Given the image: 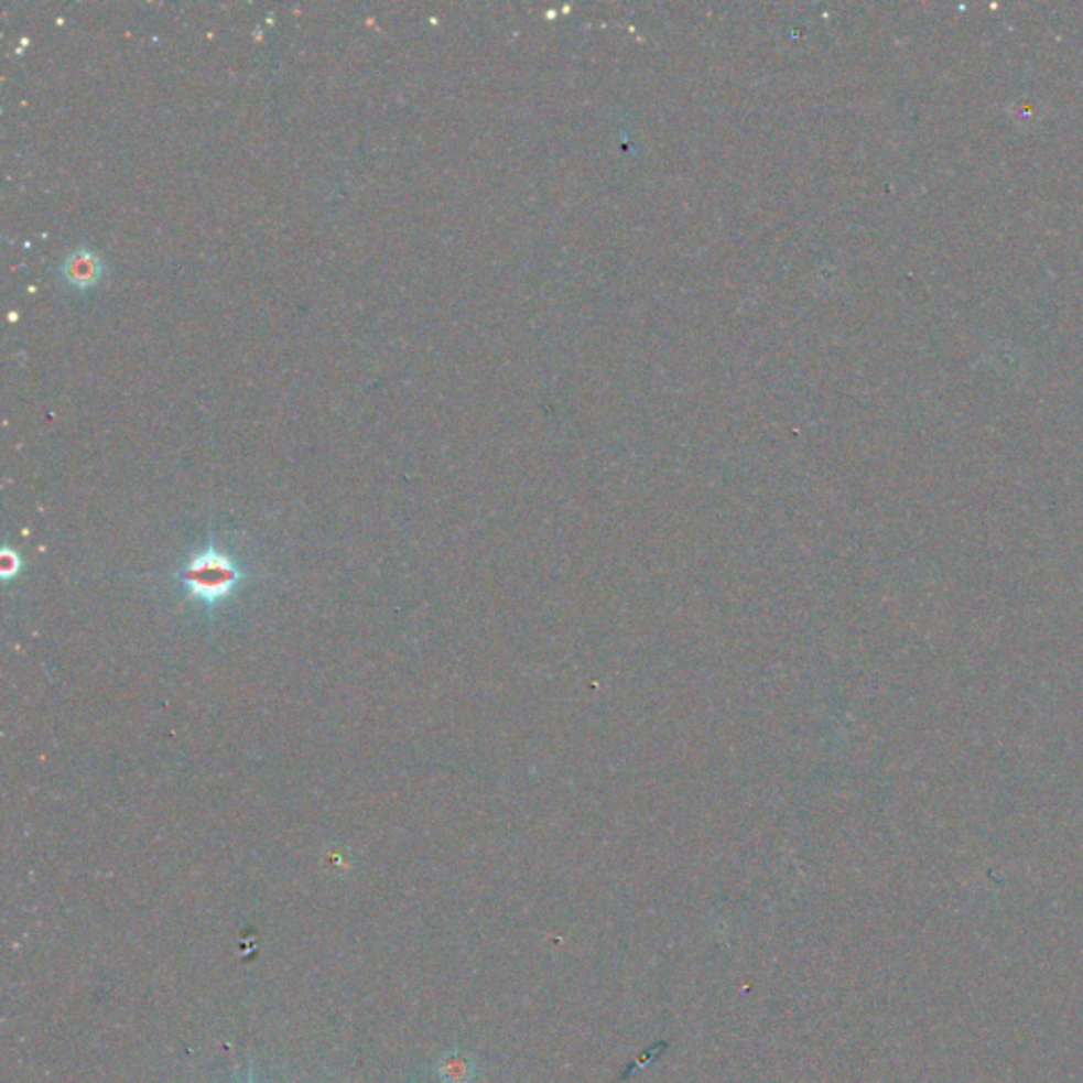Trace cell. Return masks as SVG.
Listing matches in <instances>:
<instances>
[{"label": "cell", "instance_id": "cell-3", "mask_svg": "<svg viewBox=\"0 0 1083 1083\" xmlns=\"http://www.w3.org/2000/svg\"><path fill=\"white\" fill-rule=\"evenodd\" d=\"M436 1073L443 1083H473L476 1075L475 1060L462 1050H450L438 1060Z\"/></svg>", "mask_w": 1083, "mask_h": 1083}, {"label": "cell", "instance_id": "cell-2", "mask_svg": "<svg viewBox=\"0 0 1083 1083\" xmlns=\"http://www.w3.org/2000/svg\"><path fill=\"white\" fill-rule=\"evenodd\" d=\"M102 273H105V263H102L100 254L94 250H87V248H79V250L71 252L64 261V267H62L64 280L75 289L96 286L100 282Z\"/></svg>", "mask_w": 1083, "mask_h": 1083}, {"label": "cell", "instance_id": "cell-4", "mask_svg": "<svg viewBox=\"0 0 1083 1083\" xmlns=\"http://www.w3.org/2000/svg\"><path fill=\"white\" fill-rule=\"evenodd\" d=\"M248 1083H254V1066H252V1060H250V1066H248Z\"/></svg>", "mask_w": 1083, "mask_h": 1083}, {"label": "cell", "instance_id": "cell-1", "mask_svg": "<svg viewBox=\"0 0 1083 1083\" xmlns=\"http://www.w3.org/2000/svg\"><path fill=\"white\" fill-rule=\"evenodd\" d=\"M241 578H246V574L214 546L193 556L178 574V581L185 584L188 593L208 606L229 597Z\"/></svg>", "mask_w": 1083, "mask_h": 1083}]
</instances>
